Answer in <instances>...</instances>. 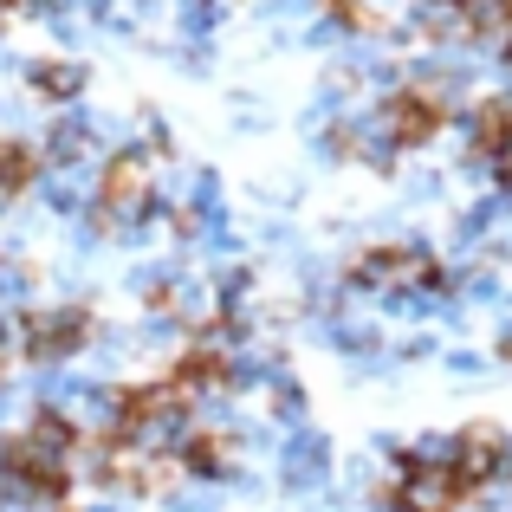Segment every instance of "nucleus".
Here are the masks:
<instances>
[{"label":"nucleus","mask_w":512,"mask_h":512,"mask_svg":"<svg viewBox=\"0 0 512 512\" xmlns=\"http://www.w3.org/2000/svg\"><path fill=\"white\" fill-rule=\"evenodd\" d=\"M279 487L299 493V500H318V493H331V480H338V448H331L318 428H292V435H279Z\"/></svg>","instance_id":"f257e3e1"},{"label":"nucleus","mask_w":512,"mask_h":512,"mask_svg":"<svg viewBox=\"0 0 512 512\" xmlns=\"http://www.w3.org/2000/svg\"><path fill=\"white\" fill-rule=\"evenodd\" d=\"M454 480H461V493H480V487H493V480H512V435L500 422L454 428Z\"/></svg>","instance_id":"f03ea898"},{"label":"nucleus","mask_w":512,"mask_h":512,"mask_svg":"<svg viewBox=\"0 0 512 512\" xmlns=\"http://www.w3.org/2000/svg\"><path fill=\"white\" fill-rule=\"evenodd\" d=\"M20 78H26V91H33L46 111H72V104H85V91H91V65L85 59H72V52H59V59H26L20 65Z\"/></svg>","instance_id":"7ed1b4c3"},{"label":"nucleus","mask_w":512,"mask_h":512,"mask_svg":"<svg viewBox=\"0 0 512 512\" xmlns=\"http://www.w3.org/2000/svg\"><path fill=\"white\" fill-rule=\"evenodd\" d=\"M396 512H461V480L454 474H435V467H409L396 461V487H389Z\"/></svg>","instance_id":"20e7f679"},{"label":"nucleus","mask_w":512,"mask_h":512,"mask_svg":"<svg viewBox=\"0 0 512 512\" xmlns=\"http://www.w3.org/2000/svg\"><path fill=\"white\" fill-rule=\"evenodd\" d=\"M39 143L33 137H0V195L7 201H20V195H33V182H39Z\"/></svg>","instance_id":"39448f33"},{"label":"nucleus","mask_w":512,"mask_h":512,"mask_svg":"<svg viewBox=\"0 0 512 512\" xmlns=\"http://www.w3.org/2000/svg\"><path fill=\"white\" fill-rule=\"evenodd\" d=\"M221 20H227V0H175V33H182V46L188 39H214Z\"/></svg>","instance_id":"423d86ee"},{"label":"nucleus","mask_w":512,"mask_h":512,"mask_svg":"<svg viewBox=\"0 0 512 512\" xmlns=\"http://www.w3.org/2000/svg\"><path fill=\"white\" fill-rule=\"evenodd\" d=\"M402 461H409V467H435V474H454V428H428V435L402 441Z\"/></svg>","instance_id":"0eeeda50"},{"label":"nucleus","mask_w":512,"mask_h":512,"mask_svg":"<svg viewBox=\"0 0 512 512\" xmlns=\"http://www.w3.org/2000/svg\"><path fill=\"white\" fill-rule=\"evenodd\" d=\"M227 500H234V493L214 487V480H188V487L175 493V500H163V506L169 512H227Z\"/></svg>","instance_id":"6e6552de"},{"label":"nucleus","mask_w":512,"mask_h":512,"mask_svg":"<svg viewBox=\"0 0 512 512\" xmlns=\"http://www.w3.org/2000/svg\"><path fill=\"white\" fill-rule=\"evenodd\" d=\"M441 363H448V376H467V383H480V376H487V357H480V350H467V344H454Z\"/></svg>","instance_id":"1a4fd4ad"},{"label":"nucleus","mask_w":512,"mask_h":512,"mask_svg":"<svg viewBox=\"0 0 512 512\" xmlns=\"http://www.w3.org/2000/svg\"><path fill=\"white\" fill-rule=\"evenodd\" d=\"M402 195H409V201H435L441 195V175H409V182H402Z\"/></svg>","instance_id":"9d476101"},{"label":"nucleus","mask_w":512,"mask_h":512,"mask_svg":"<svg viewBox=\"0 0 512 512\" xmlns=\"http://www.w3.org/2000/svg\"><path fill=\"white\" fill-rule=\"evenodd\" d=\"M396 357H435V338H428V331H415V338L396 344Z\"/></svg>","instance_id":"9b49d317"},{"label":"nucleus","mask_w":512,"mask_h":512,"mask_svg":"<svg viewBox=\"0 0 512 512\" xmlns=\"http://www.w3.org/2000/svg\"><path fill=\"white\" fill-rule=\"evenodd\" d=\"M493 357L512 363V325H500V338H493Z\"/></svg>","instance_id":"f8f14e48"},{"label":"nucleus","mask_w":512,"mask_h":512,"mask_svg":"<svg viewBox=\"0 0 512 512\" xmlns=\"http://www.w3.org/2000/svg\"><path fill=\"white\" fill-rule=\"evenodd\" d=\"M7 20H13V13H7V0H0V26H7Z\"/></svg>","instance_id":"ddd939ff"},{"label":"nucleus","mask_w":512,"mask_h":512,"mask_svg":"<svg viewBox=\"0 0 512 512\" xmlns=\"http://www.w3.org/2000/svg\"><path fill=\"white\" fill-rule=\"evenodd\" d=\"M143 7H163V0H143Z\"/></svg>","instance_id":"4468645a"}]
</instances>
